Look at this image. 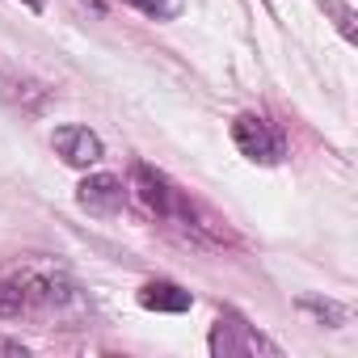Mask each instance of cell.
<instances>
[{
	"mask_svg": "<svg viewBox=\"0 0 358 358\" xmlns=\"http://www.w3.org/2000/svg\"><path fill=\"white\" fill-rule=\"evenodd\" d=\"M139 308H148V312H190L194 308V295L186 287L169 282V278H156V282H143L139 287Z\"/></svg>",
	"mask_w": 358,
	"mask_h": 358,
	"instance_id": "52a82bcc",
	"label": "cell"
},
{
	"mask_svg": "<svg viewBox=\"0 0 358 358\" xmlns=\"http://www.w3.org/2000/svg\"><path fill=\"white\" fill-rule=\"evenodd\" d=\"M51 148L64 156V164H72V169H93L101 156H106V148H101V139H97V131H89V127H76V122H68V127H55V135H51Z\"/></svg>",
	"mask_w": 358,
	"mask_h": 358,
	"instance_id": "5b68a950",
	"label": "cell"
},
{
	"mask_svg": "<svg viewBox=\"0 0 358 358\" xmlns=\"http://www.w3.org/2000/svg\"><path fill=\"white\" fill-rule=\"evenodd\" d=\"M76 203L89 215H118L122 203H127V186L114 173H93V177H85V182L76 186Z\"/></svg>",
	"mask_w": 358,
	"mask_h": 358,
	"instance_id": "277c9868",
	"label": "cell"
},
{
	"mask_svg": "<svg viewBox=\"0 0 358 358\" xmlns=\"http://www.w3.org/2000/svg\"><path fill=\"white\" fill-rule=\"evenodd\" d=\"M127 190L135 194V203H139L148 215H156V220H164V224H177L182 232H190V236L203 241V245H224V241H232L228 224H224L215 211H207L190 190L177 186L169 173H160V169H152V164H143V160L131 164V186H127Z\"/></svg>",
	"mask_w": 358,
	"mask_h": 358,
	"instance_id": "6da1fadb",
	"label": "cell"
},
{
	"mask_svg": "<svg viewBox=\"0 0 358 358\" xmlns=\"http://www.w3.org/2000/svg\"><path fill=\"white\" fill-rule=\"evenodd\" d=\"M80 5H89L93 13H106V0H80Z\"/></svg>",
	"mask_w": 358,
	"mask_h": 358,
	"instance_id": "9a60e30c",
	"label": "cell"
},
{
	"mask_svg": "<svg viewBox=\"0 0 358 358\" xmlns=\"http://www.w3.org/2000/svg\"><path fill=\"white\" fill-rule=\"evenodd\" d=\"M127 5L148 13V17H156V22H173L177 13H182V0H127Z\"/></svg>",
	"mask_w": 358,
	"mask_h": 358,
	"instance_id": "7c38bea8",
	"label": "cell"
},
{
	"mask_svg": "<svg viewBox=\"0 0 358 358\" xmlns=\"http://www.w3.org/2000/svg\"><path fill=\"white\" fill-rule=\"evenodd\" d=\"M17 282H22L30 308L38 303V308H55V312H59V308L80 303V287H76L72 274L59 270V266H43V262H34V266H26V270L17 274Z\"/></svg>",
	"mask_w": 358,
	"mask_h": 358,
	"instance_id": "3957f363",
	"label": "cell"
},
{
	"mask_svg": "<svg viewBox=\"0 0 358 358\" xmlns=\"http://www.w3.org/2000/svg\"><path fill=\"white\" fill-rule=\"evenodd\" d=\"M0 350H5V354H22V358L30 354V350H26L22 341H5V337H0Z\"/></svg>",
	"mask_w": 358,
	"mask_h": 358,
	"instance_id": "4fadbf2b",
	"label": "cell"
},
{
	"mask_svg": "<svg viewBox=\"0 0 358 358\" xmlns=\"http://www.w3.org/2000/svg\"><path fill=\"white\" fill-rule=\"evenodd\" d=\"M26 312H30V299H26L22 282L17 278L13 282H0V320H17Z\"/></svg>",
	"mask_w": 358,
	"mask_h": 358,
	"instance_id": "30bf717a",
	"label": "cell"
},
{
	"mask_svg": "<svg viewBox=\"0 0 358 358\" xmlns=\"http://www.w3.org/2000/svg\"><path fill=\"white\" fill-rule=\"evenodd\" d=\"M5 97L13 101V106H22L26 114H38L43 106H47V89L38 85V80H5Z\"/></svg>",
	"mask_w": 358,
	"mask_h": 358,
	"instance_id": "ba28073f",
	"label": "cell"
},
{
	"mask_svg": "<svg viewBox=\"0 0 358 358\" xmlns=\"http://www.w3.org/2000/svg\"><path fill=\"white\" fill-rule=\"evenodd\" d=\"M299 308H303V312H316L320 320H329V329H337V324L350 320V308H341V303H333V299H312V295H303Z\"/></svg>",
	"mask_w": 358,
	"mask_h": 358,
	"instance_id": "8fae6325",
	"label": "cell"
},
{
	"mask_svg": "<svg viewBox=\"0 0 358 358\" xmlns=\"http://www.w3.org/2000/svg\"><path fill=\"white\" fill-rule=\"evenodd\" d=\"M22 5H26L30 13H43V9H47V0H22Z\"/></svg>",
	"mask_w": 358,
	"mask_h": 358,
	"instance_id": "5bb4252c",
	"label": "cell"
},
{
	"mask_svg": "<svg viewBox=\"0 0 358 358\" xmlns=\"http://www.w3.org/2000/svg\"><path fill=\"white\" fill-rule=\"evenodd\" d=\"M316 5L333 17V26L341 30V38H345V43H358V13L345 5V0H316Z\"/></svg>",
	"mask_w": 358,
	"mask_h": 358,
	"instance_id": "9c48e42d",
	"label": "cell"
},
{
	"mask_svg": "<svg viewBox=\"0 0 358 358\" xmlns=\"http://www.w3.org/2000/svg\"><path fill=\"white\" fill-rule=\"evenodd\" d=\"M232 143H236V152L245 160L266 164V169L287 160V135H282V127L270 122L266 114H253V110L232 118Z\"/></svg>",
	"mask_w": 358,
	"mask_h": 358,
	"instance_id": "7a4b0ae2",
	"label": "cell"
},
{
	"mask_svg": "<svg viewBox=\"0 0 358 358\" xmlns=\"http://www.w3.org/2000/svg\"><path fill=\"white\" fill-rule=\"evenodd\" d=\"M257 350L278 354V345H274V341H266V337H257L245 320H236V316H220V320H215V333H211V354L232 358V354H257Z\"/></svg>",
	"mask_w": 358,
	"mask_h": 358,
	"instance_id": "8992f818",
	"label": "cell"
}]
</instances>
